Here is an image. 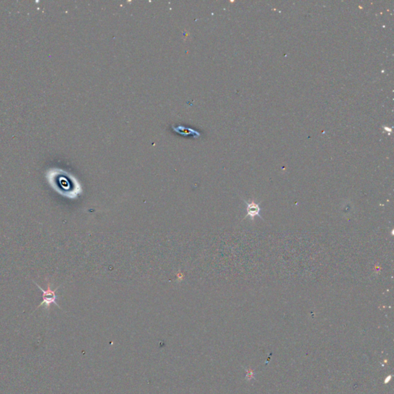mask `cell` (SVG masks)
<instances>
[{
    "label": "cell",
    "mask_w": 394,
    "mask_h": 394,
    "mask_svg": "<svg viewBox=\"0 0 394 394\" xmlns=\"http://www.w3.org/2000/svg\"><path fill=\"white\" fill-rule=\"evenodd\" d=\"M33 283H34V284L37 286V287L41 290L42 293H43V296H42V297H43V301H42L41 303L37 306L36 309L39 308L40 306H43V305L46 306V308H49V307H50V306H51L52 304H55L56 306L60 308V306H59V304H58L57 302H56V298H57V296H56V290L59 288V286H58V287L56 289H55V290H52L49 283H48L46 290H43V289L42 288L41 286H39L36 283H35V282H33Z\"/></svg>",
    "instance_id": "cell-1"
},
{
    "label": "cell",
    "mask_w": 394,
    "mask_h": 394,
    "mask_svg": "<svg viewBox=\"0 0 394 394\" xmlns=\"http://www.w3.org/2000/svg\"><path fill=\"white\" fill-rule=\"evenodd\" d=\"M244 202L246 205V216H249L252 220H253L255 216H259L261 218V209L259 204L254 202H246V200H244Z\"/></svg>",
    "instance_id": "cell-2"
}]
</instances>
